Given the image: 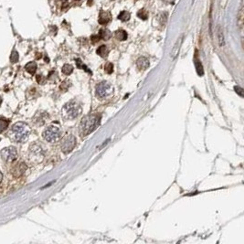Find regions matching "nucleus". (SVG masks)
<instances>
[{"instance_id":"obj_6","label":"nucleus","mask_w":244,"mask_h":244,"mask_svg":"<svg viewBox=\"0 0 244 244\" xmlns=\"http://www.w3.org/2000/svg\"><path fill=\"white\" fill-rule=\"evenodd\" d=\"M76 142H77L76 137L72 134H69V135L65 136L61 141V151L64 154L71 153L74 149V147L76 145Z\"/></svg>"},{"instance_id":"obj_25","label":"nucleus","mask_w":244,"mask_h":244,"mask_svg":"<svg viewBox=\"0 0 244 244\" xmlns=\"http://www.w3.org/2000/svg\"><path fill=\"white\" fill-rule=\"evenodd\" d=\"M234 90H235V91L240 95V96H243V90H242V88H241V87H239V86H235L234 87Z\"/></svg>"},{"instance_id":"obj_13","label":"nucleus","mask_w":244,"mask_h":244,"mask_svg":"<svg viewBox=\"0 0 244 244\" xmlns=\"http://www.w3.org/2000/svg\"><path fill=\"white\" fill-rule=\"evenodd\" d=\"M115 36L116 39H118V40H120V41H124V40L127 39V37H128L126 31L124 30V29H119V30L115 31Z\"/></svg>"},{"instance_id":"obj_15","label":"nucleus","mask_w":244,"mask_h":244,"mask_svg":"<svg viewBox=\"0 0 244 244\" xmlns=\"http://www.w3.org/2000/svg\"><path fill=\"white\" fill-rule=\"evenodd\" d=\"M96 52H97V54H98L99 56H101L102 58H105V57H107V56H108L109 51H108V49H107V47H106V46L102 45V46H100V47L97 49Z\"/></svg>"},{"instance_id":"obj_10","label":"nucleus","mask_w":244,"mask_h":244,"mask_svg":"<svg viewBox=\"0 0 244 244\" xmlns=\"http://www.w3.org/2000/svg\"><path fill=\"white\" fill-rule=\"evenodd\" d=\"M182 42H183V35H181L179 38L178 39L176 44L174 45V47H173V49H172V51H171V58H172V60H175V59L177 58V56H178V52H179L180 47H181Z\"/></svg>"},{"instance_id":"obj_17","label":"nucleus","mask_w":244,"mask_h":244,"mask_svg":"<svg viewBox=\"0 0 244 244\" xmlns=\"http://www.w3.org/2000/svg\"><path fill=\"white\" fill-rule=\"evenodd\" d=\"M218 43H219V46H224L225 45V40H224V35H223V32H222V29L220 26H218Z\"/></svg>"},{"instance_id":"obj_5","label":"nucleus","mask_w":244,"mask_h":244,"mask_svg":"<svg viewBox=\"0 0 244 244\" xmlns=\"http://www.w3.org/2000/svg\"><path fill=\"white\" fill-rule=\"evenodd\" d=\"M95 92L96 96L99 99H105L114 93V87L111 83L107 81H102L96 85Z\"/></svg>"},{"instance_id":"obj_27","label":"nucleus","mask_w":244,"mask_h":244,"mask_svg":"<svg viewBox=\"0 0 244 244\" xmlns=\"http://www.w3.org/2000/svg\"><path fill=\"white\" fill-rule=\"evenodd\" d=\"M163 1L167 4H174L176 0H163Z\"/></svg>"},{"instance_id":"obj_12","label":"nucleus","mask_w":244,"mask_h":244,"mask_svg":"<svg viewBox=\"0 0 244 244\" xmlns=\"http://www.w3.org/2000/svg\"><path fill=\"white\" fill-rule=\"evenodd\" d=\"M99 37L103 40H108L112 37V32L107 28H102L99 32Z\"/></svg>"},{"instance_id":"obj_14","label":"nucleus","mask_w":244,"mask_h":244,"mask_svg":"<svg viewBox=\"0 0 244 244\" xmlns=\"http://www.w3.org/2000/svg\"><path fill=\"white\" fill-rule=\"evenodd\" d=\"M37 63L36 62H34V61H31V62H29V63H27L26 65V67H25V69H26V71L28 72V73H30V74H35V72H36V71H37Z\"/></svg>"},{"instance_id":"obj_2","label":"nucleus","mask_w":244,"mask_h":244,"mask_svg":"<svg viewBox=\"0 0 244 244\" xmlns=\"http://www.w3.org/2000/svg\"><path fill=\"white\" fill-rule=\"evenodd\" d=\"M30 134V128L26 123L18 122L15 124L11 128L12 138L17 143H23L28 138Z\"/></svg>"},{"instance_id":"obj_28","label":"nucleus","mask_w":244,"mask_h":244,"mask_svg":"<svg viewBox=\"0 0 244 244\" xmlns=\"http://www.w3.org/2000/svg\"><path fill=\"white\" fill-rule=\"evenodd\" d=\"M2 179H3V174L0 172V183H1V181H2Z\"/></svg>"},{"instance_id":"obj_29","label":"nucleus","mask_w":244,"mask_h":244,"mask_svg":"<svg viewBox=\"0 0 244 244\" xmlns=\"http://www.w3.org/2000/svg\"><path fill=\"white\" fill-rule=\"evenodd\" d=\"M2 103V98H1V96H0V104Z\"/></svg>"},{"instance_id":"obj_26","label":"nucleus","mask_w":244,"mask_h":244,"mask_svg":"<svg viewBox=\"0 0 244 244\" xmlns=\"http://www.w3.org/2000/svg\"><path fill=\"white\" fill-rule=\"evenodd\" d=\"M91 40H92V42H93V43H96L97 41H99V40H100V37H99L98 35H94V36H92V37H91Z\"/></svg>"},{"instance_id":"obj_24","label":"nucleus","mask_w":244,"mask_h":244,"mask_svg":"<svg viewBox=\"0 0 244 244\" xmlns=\"http://www.w3.org/2000/svg\"><path fill=\"white\" fill-rule=\"evenodd\" d=\"M104 70H105V71H106L108 74H111V73L114 71V65H113V63H111V62H108L107 64L105 65V67H104Z\"/></svg>"},{"instance_id":"obj_4","label":"nucleus","mask_w":244,"mask_h":244,"mask_svg":"<svg viewBox=\"0 0 244 244\" xmlns=\"http://www.w3.org/2000/svg\"><path fill=\"white\" fill-rule=\"evenodd\" d=\"M61 130L59 126L56 125H50L44 130L42 135L43 138L49 143H56L61 137Z\"/></svg>"},{"instance_id":"obj_3","label":"nucleus","mask_w":244,"mask_h":244,"mask_svg":"<svg viewBox=\"0 0 244 244\" xmlns=\"http://www.w3.org/2000/svg\"><path fill=\"white\" fill-rule=\"evenodd\" d=\"M82 111L81 105L76 101H71L63 106L61 115L65 120H73L81 115Z\"/></svg>"},{"instance_id":"obj_23","label":"nucleus","mask_w":244,"mask_h":244,"mask_svg":"<svg viewBox=\"0 0 244 244\" xmlns=\"http://www.w3.org/2000/svg\"><path fill=\"white\" fill-rule=\"evenodd\" d=\"M18 59H19V56H18V53L16 51H13L12 53H11V56H10V61L11 62H17L18 61Z\"/></svg>"},{"instance_id":"obj_22","label":"nucleus","mask_w":244,"mask_h":244,"mask_svg":"<svg viewBox=\"0 0 244 244\" xmlns=\"http://www.w3.org/2000/svg\"><path fill=\"white\" fill-rule=\"evenodd\" d=\"M137 16H138L139 18H141L142 20H146L147 17H148V14L144 9H140L137 13Z\"/></svg>"},{"instance_id":"obj_7","label":"nucleus","mask_w":244,"mask_h":244,"mask_svg":"<svg viewBox=\"0 0 244 244\" xmlns=\"http://www.w3.org/2000/svg\"><path fill=\"white\" fill-rule=\"evenodd\" d=\"M0 155L6 162H13L17 156V151L14 146H8L1 150Z\"/></svg>"},{"instance_id":"obj_19","label":"nucleus","mask_w":244,"mask_h":244,"mask_svg":"<svg viewBox=\"0 0 244 244\" xmlns=\"http://www.w3.org/2000/svg\"><path fill=\"white\" fill-rule=\"evenodd\" d=\"M61 71H62V72L64 73L65 75H70L73 71V67L71 64H65L62 67Z\"/></svg>"},{"instance_id":"obj_1","label":"nucleus","mask_w":244,"mask_h":244,"mask_svg":"<svg viewBox=\"0 0 244 244\" xmlns=\"http://www.w3.org/2000/svg\"><path fill=\"white\" fill-rule=\"evenodd\" d=\"M101 122V115H89L85 116L80 124V134L86 136L97 128Z\"/></svg>"},{"instance_id":"obj_9","label":"nucleus","mask_w":244,"mask_h":244,"mask_svg":"<svg viewBox=\"0 0 244 244\" xmlns=\"http://www.w3.org/2000/svg\"><path fill=\"white\" fill-rule=\"evenodd\" d=\"M112 21V15L109 11H104V10H102L100 12V15H99V19H98V22L101 24V25H106L108 24L109 22Z\"/></svg>"},{"instance_id":"obj_18","label":"nucleus","mask_w":244,"mask_h":244,"mask_svg":"<svg viewBox=\"0 0 244 244\" xmlns=\"http://www.w3.org/2000/svg\"><path fill=\"white\" fill-rule=\"evenodd\" d=\"M131 16H130V13L127 12V11H122L121 13L119 14L118 16V19H120L121 21L123 22H125V21H128L130 19Z\"/></svg>"},{"instance_id":"obj_16","label":"nucleus","mask_w":244,"mask_h":244,"mask_svg":"<svg viewBox=\"0 0 244 244\" xmlns=\"http://www.w3.org/2000/svg\"><path fill=\"white\" fill-rule=\"evenodd\" d=\"M195 66H196V69H197V72L199 76H202L204 74V71H203V67H202V64L201 62L196 58L195 59Z\"/></svg>"},{"instance_id":"obj_20","label":"nucleus","mask_w":244,"mask_h":244,"mask_svg":"<svg viewBox=\"0 0 244 244\" xmlns=\"http://www.w3.org/2000/svg\"><path fill=\"white\" fill-rule=\"evenodd\" d=\"M75 62H76V66H77L79 69H81V70H84L85 71H87V72H89L91 74V71H90V70L86 67V65H84L82 63V61L80 60V59H76L75 60Z\"/></svg>"},{"instance_id":"obj_21","label":"nucleus","mask_w":244,"mask_h":244,"mask_svg":"<svg viewBox=\"0 0 244 244\" xmlns=\"http://www.w3.org/2000/svg\"><path fill=\"white\" fill-rule=\"evenodd\" d=\"M8 127V121L6 119H0V133Z\"/></svg>"},{"instance_id":"obj_11","label":"nucleus","mask_w":244,"mask_h":244,"mask_svg":"<svg viewBox=\"0 0 244 244\" xmlns=\"http://www.w3.org/2000/svg\"><path fill=\"white\" fill-rule=\"evenodd\" d=\"M149 61L145 57H140L136 61V66L140 71H145L149 67Z\"/></svg>"},{"instance_id":"obj_8","label":"nucleus","mask_w":244,"mask_h":244,"mask_svg":"<svg viewBox=\"0 0 244 244\" xmlns=\"http://www.w3.org/2000/svg\"><path fill=\"white\" fill-rule=\"evenodd\" d=\"M43 148L41 147V145L39 144H33L30 147H29V156L30 158H37L39 156H43Z\"/></svg>"}]
</instances>
